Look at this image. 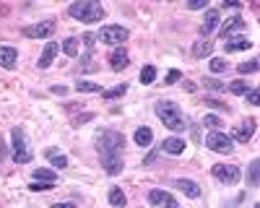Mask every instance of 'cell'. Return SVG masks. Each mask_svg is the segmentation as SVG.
Listing matches in <instances>:
<instances>
[{
	"label": "cell",
	"instance_id": "cell-1",
	"mask_svg": "<svg viewBox=\"0 0 260 208\" xmlns=\"http://www.w3.org/2000/svg\"><path fill=\"white\" fill-rule=\"evenodd\" d=\"M156 117L167 125L169 130H175V133H182V130H187V122H185V117H182V110L177 107L175 101H167V99H161V101H156Z\"/></svg>",
	"mask_w": 260,
	"mask_h": 208
},
{
	"label": "cell",
	"instance_id": "cell-2",
	"mask_svg": "<svg viewBox=\"0 0 260 208\" xmlns=\"http://www.w3.org/2000/svg\"><path fill=\"white\" fill-rule=\"evenodd\" d=\"M68 13L78 21H83V24H96V21L104 18V8L102 3H96V0H78V3H73L68 8Z\"/></svg>",
	"mask_w": 260,
	"mask_h": 208
},
{
	"label": "cell",
	"instance_id": "cell-3",
	"mask_svg": "<svg viewBox=\"0 0 260 208\" xmlns=\"http://www.w3.org/2000/svg\"><path fill=\"white\" fill-rule=\"evenodd\" d=\"M125 149V135L117 130H104L96 135V151L99 156H122Z\"/></svg>",
	"mask_w": 260,
	"mask_h": 208
},
{
	"label": "cell",
	"instance_id": "cell-4",
	"mask_svg": "<svg viewBox=\"0 0 260 208\" xmlns=\"http://www.w3.org/2000/svg\"><path fill=\"white\" fill-rule=\"evenodd\" d=\"M11 138H13V161H16V164H29L34 154H31V149H29V141H26L24 130L13 128Z\"/></svg>",
	"mask_w": 260,
	"mask_h": 208
},
{
	"label": "cell",
	"instance_id": "cell-5",
	"mask_svg": "<svg viewBox=\"0 0 260 208\" xmlns=\"http://www.w3.org/2000/svg\"><path fill=\"white\" fill-rule=\"evenodd\" d=\"M127 37H130V31L125 29V26H115V24H110V26H102L99 29V34H96V39L99 42H104V45H122V42H127Z\"/></svg>",
	"mask_w": 260,
	"mask_h": 208
},
{
	"label": "cell",
	"instance_id": "cell-6",
	"mask_svg": "<svg viewBox=\"0 0 260 208\" xmlns=\"http://www.w3.org/2000/svg\"><path fill=\"white\" fill-rule=\"evenodd\" d=\"M206 146H208L211 151H216V154H232L234 141H232L226 133H221V130H211V133L206 135Z\"/></svg>",
	"mask_w": 260,
	"mask_h": 208
},
{
	"label": "cell",
	"instance_id": "cell-7",
	"mask_svg": "<svg viewBox=\"0 0 260 208\" xmlns=\"http://www.w3.org/2000/svg\"><path fill=\"white\" fill-rule=\"evenodd\" d=\"M213 177L224 182V185H237L240 182V166H232V164H213Z\"/></svg>",
	"mask_w": 260,
	"mask_h": 208
},
{
	"label": "cell",
	"instance_id": "cell-8",
	"mask_svg": "<svg viewBox=\"0 0 260 208\" xmlns=\"http://www.w3.org/2000/svg\"><path fill=\"white\" fill-rule=\"evenodd\" d=\"M21 34L29 37V39H42V37H52L55 34V21H39L34 26H24Z\"/></svg>",
	"mask_w": 260,
	"mask_h": 208
},
{
	"label": "cell",
	"instance_id": "cell-9",
	"mask_svg": "<svg viewBox=\"0 0 260 208\" xmlns=\"http://www.w3.org/2000/svg\"><path fill=\"white\" fill-rule=\"evenodd\" d=\"M57 52H60V45H57V42H47V45H45V50H42V55H39V62H37V68H39V71L50 68Z\"/></svg>",
	"mask_w": 260,
	"mask_h": 208
},
{
	"label": "cell",
	"instance_id": "cell-10",
	"mask_svg": "<svg viewBox=\"0 0 260 208\" xmlns=\"http://www.w3.org/2000/svg\"><path fill=\"white\" fill-rule=\"evenodd\" d=\"M127 65H130L127 52H125L122 47H115V50H112V55H110V68H112L115 73H120V71H125Z\"/></svg>",
	"mask_w": 260,
	"mask_h": 208
},
{
	"label": "cell",
	"instance_id": "cell-11",
	"mask_svg": "<svg viewBox=\"0 0 260 208\" xmlns=\"http://www.w3.org/2000/svg\"><path fill=\"white\" fill-rule=\"evenodd\" d=\"M250 47H252V42L247 37H226V42H224L226 52H242V50H250Z\"/></svg>",
	"mask_w": 260,
	"mask_h": 208
},
{
	"label": "cell",
	"instance_id": "cell-12",
	"mask_svg": "<svg viewBox=\"0 0 260 208\" xmlns=\"http://www.w3.org/2000/svg\"><path fill=\"white\" fill-rule=\"evenodd\" d=\"M247 26V21L242 18V16H232L229 21H224V26H221V37L226 39V37H232L234 31H242Z\"/></svg>",
	"mask_w": 260,
	"mask_h": 208
},
{
	"label": "cell",
	"instance_id": "cell-13",
	"mask_svg": "<svg viewBox=\"0 0 260 208\" xmlns=\"http://www.w3.org/2000/svg\"><path fill=\"white\" fill-rule=\"evenodd\" d=\"M216 26H219V11H216V8H208V11H206V18H203V24H201V34L208 37L211 31H216Z\"/></svg>",
	"mask_w": 260,
	"mask_h": 208
},
{
	"label": "cell",
	"instance_id": "cell-14",
	"mask_svg": "<svg viewBox=\"0 0 260 208\" xmlns=\"http://www.w3.org/2000/svg\"><path fill=\"white\" fill-rule=\"evenodd\" d=\"M185 141L182 138H164V143H161V151L164 154H172V156H180L182 151H185Z\"/></svg>",
	"mask_w": 260,
	"mask_h": 208
},
{
	"label": "cell",
	"instance_id": "cell-15",
	"mask_svg": "<svg viewBox=\"0 0 260 208\" xmlns=\"http://www.w3.org/2000/svg\"><path fill=\"white\" fill-rule=\"evenodd\" d=\"M255 125H257L255 120H242V125L234 130V138H237V141H242V143H247V141L255 135Z\"/></svg>",
	"mask_w": 260,
	"mask_h": 208
},
{
	"label": "cell",
	"instance_id": "cell-16",
	"mask_svg": "<svg viewBox=\"0 0 260 208\" xmlns=\"http://www.w3.org/2000/svg\"><path fill=\"white\" fill-rule=\"evenodd\" d=\"M16 57H18V52L13 47L0 45V65H3L6 71H16Z\"/></svg>",
	"mask_w": 260,
	"mask_h": 208
},
{
	"label": "cell",
	"instance_id": "cell-17",
	"mask_svg": "<svg viewBox=\"0 0 260 208\" xmlns=\"http://www.w3.org/2000/svg\"><path fill=\"white\" fill-rule=\"evenodd\" d=\"M175 187H180L187 198H198V195H201L198 182H192V180H175Z\"/></svg>",
	"mask_w": 260,
	"mask_h": 208
},
{
	"label": "cell",
	"instance_id": "cell-18",
	"mask_svg": "<svg viewBox=\"0 0 260 208\" xmlns=\"http://www.w3.org/2000/svg\"><path fill=\"white\" fill-rule=\"evenodd\" d=\"M211 52H213V42H208V39H201V42L192 45V55L195 57H208Z\"/></svg>",
	"mask_w": 260,
	"mask_h": 208
},
{
	"label": "cell",
	"instance_id": "cell-19",
	"mask_svg": "<svg viewBox=\"0 0 260 208\" xmlns=\"http://www.w3.org/2000/svg\"><path fill=\"white\" fill-rule=\"evenodd\" d=\"M47 159H50L52 166H57V169H65V166H68V156L60 154L57 149H47Z\"/></svg>",
	"mask_w": 260,
	"mask_h": 208
},
{
	"label": "cell",
	"instance_id": "cell-20",
	"mask_svg": "<svg viewBox=\"0 0 260 208\" xmlns=\"http://www.w3.org/2000/svg\"><path fill=\"white\" fill-rule=\"evenodd\" d=\"M226 91H232V94H240V96H242V94H247V91H250V83H247V81H242V78L229 81V83H226Z\"/></svg>",
	"mask_w": 260,
	"mask_h": 208
},
{
	"label": "cell",
	"instance_id": "cell-21",
	"mask_svg": "<svg viewBox=\"0 0 260 208\" xmlns=\"http://www.w3.org/2000/svg\"><path fill=\"white\" fill-rule=\"evenodd\" d=\"M125 91H127V83H117V86H112V89H102L99 94H102L104 99H120Z\"/></svg>",
	"mask_w": 260,
	"mask_h": 208
},
{
	"label": "cell",
	"instance_id": "cell-22",
	"mask_svg": "<svg viewBox=\"0 0 260 208\" xmlns=\"http://www.w3.org/2000/svg\"><path fill=\"white\" fill-rule=\"evenodd\" d=\"M133 141H136L138 146H151V141H154V133H151V128H138L136 135H133Z\"/></svg>",
	"mask_w": 260,
	"mask_h": 208
},
{
	"label": "cell",
	"instance_id": "cell-23",
	"mask_svg": "<svg viewBox=\"0 0 260 208\" xmlns=\"http://www.w3.org/2000/svg\"><path fill=\"white\" fill-rule=\"evenodd\" d=\"M62 52L68 55V57H76V55H78V39H76V37L62 39Z\"/></svg>",
	"mask_w": 260,
	"mask_h": 208
},
{
	"label": "cell",
	"instance_id": "cell-24",
	"mask_svg": "<svg viewBox=\"0 0 260 208\" xmlns=\"http://www.w3.org/2000/svg\"><path fill=\"white\" fill-rule=\"evenodd\" d=\"M76 91H81V94H91V91H102V86L99 83H91V81H76Z\"/></svg>",
	"mask_w": 260,
	"mask_h": 208
},
{
	"label": "cell",
	"instance_id": "cell-25",
	"mask_svg": "<svg viewBox=\"0 0 260 208\" xmlns=\"http://www.w3.org/2000/svg\"><path fill=\"white\" fill-rule=\"evenodd\" d=\"M34 180H39V182H57V175L52 169H34Z\"/></svg>",
	"mask_w": 260,
	"mask_h": 208
},
{
	"label": "cell",
	"instance_id": "cell-26",
	"mask_svg": "<svg viewBox=\"0 0 260 208\" xmlns=\"http://www.w3.org/2000/svg\"><path fill=\"white\" fill-rule=\"evenodd\" d=\"M110 203H112V205H125V203H127L122 187H112V190H110Z\"/></svg>",
	"mask_w": 260,
	"mask_h": 208
},
{
	"label": "cell",
	"instance_id": "cell-27",
	"mask_svg": "<svg viewBox=\"0 0 260 208\" xmlns=\"http://www.w3.org/2000/svg\"><path fill=\"white\" fill-rule=\"evenodd\" d=\"M167 198H169L167 190H151V193H148V203H151V205H161Z\"/></svg>",
	"mask_w": 260,
	"mask_h": 208
},
{
	"label": "cell",
	"instance_id": "cell-28",
	"mask_svg": "<svg viewBox=\"0 0 260 208\" xmlns=\"http://www.w3.org/2000/svg\"><path fill=\"white\" fill-rule=\"evenodd\" d=\"M156 81V68L154 65H146L141 71V83H154Z\"/></svg>",
	"mask_w": 260,
	"mask_h": 208
},
{
	"label": "cell",
	"instance_id": "cell-29",
	"mask_svg": "<svg viewBox=\"0 0 260 208\" xmlns=\"http://www.w3.org/2000/svg\"><path fill=\"white\" fill-rule=\"evenodd\" d=\"M203 125H206V128H211V130H221V117H216V115H206L203 117Z\"/></svg>",
	"mask_w": 260,
	"mask_h": 208
},
{
	"label": "cell",
	"instance_id": "cell-30",
	"mask_svg": "<svg viewBox=\"0 0 260 208\" xmlns=\"http://www.w3.org/2000/svg\"><path fill=\"white\" fill-rule=\"evenodd\" d=\"M208 65H211L213 73H224V71H226V60H224V57H211Z\"/></svg>",
	"mask_w": 260,
	"mask_h": 208
},
{
	"label": "cell",
	"instance_id": "cell-31",
	"mask_svg": "<svg viewBox=\"0 0 260 208\" xmlns=\"http://www.w3.org/2000/svg\"><path fill=\"white\" fill-rule=\"evenodd\" d=\"M206 86H208L211 91H226V83L219 81V78H206Z\"/></svg>",
	"mask_w": 260,
	"mask_h": 208
},
{
	"label": "cell",
	"instance_id": "cell-32",
	"mask_svg": "<svg viewBox=\"0 0 260 208\" xmlns=\"http://www.w3.org/2000/svg\"><path fill=\"white\" fill-rule=\"evenodd\" d=\"M52 185H55V182H39V180H31L29 187H31L34 193H45V190H52Z\"/></svg>",
	"mask_w": 260,
	"mask_h": 208
},
{
	"label": "cell",
	"instance_id": "cell-33",
	"mask_svg": "<svg viewBox=\"0 0 260 208\" xmlns=\"http://www.w3.org/2000/svg\"><path fill=\"white\" fill-rule=\"evenodd\" d=\"M257 60H247V62H242V65H240V73L242 76H247V73H257Z\"/></svg>",
	"mask_w": 260,
	"mask_h": 208
},
{
	"label": "cell",
	"instance_id": "cell-34",
	"mask_svg": "<svg viewBox=\"0 0 260 208\" xmlns=\"http://www.w3.org/2000/svg\"><path fill=\"white\" fill-rule=\"evenodd\" d=\"M247 182H250V187H257V159H252V164H250V175H247Z\"/></svg>",
	"mask_w": 260,
	"mask_h": 208
},
{
	"label": "cell",
	"instance_id": "cell-35",
	"mask_svg": "<svg viewBox=\"0 0 260 208\" xmlns=\"http://www.w3.org/2000/svg\"><path fill=\"white\" fill-rule=\"evenodd\" d=\"M203 104H208V107H213V110H221V112L229 110V104H224V101H219V99H211V96H206Z\"/></svg>",
	"mask_w": 260,
	"mask_h": 208
},
{
	"label": "cell",
	"instance_id": "cell-36",
	"mask_svg": "<svg viewBox=\"0 0 260 208\" xmlns=\"http://www.w3.org/2000/svg\"><path fill=\"white\" fill-rule=\"evenodd\" d=\"M190 11H201V8H208V0H190L187 3Z\"/></svg>",
	"mask_w": 260,
	"mask_h": 208
},
{
	"label": "cell",
	"instance_id": "cell-37",
	"mask_svg": "<svg viewBox=\"0 0 260 208\" xmlns=\"http://www.w3.org/2000/svg\"><path fill=\"white\" fill-rule=\"evenodd\" d=\"M180 78H182V73H180V71H169V73H167V78H164V83L169 86V83H175V81H180Z\"/></svg>",
	"mask_w": 260,
	"mask_h": 208
},
{
	"label": "cell",
	"instance_id": "cell-38",
	"mask_svg": "<svg viewBox=\"0 0 260 208\" xmlns=\"http://www.w3.org/2000/svg\"><path fill=\"white\" fill-rule=\"evenodd\" d=\"M245 96H247V104H257V101H260V91H257V89H250Z\"/></svg>",
	"mask_w": 260,
	"mask_h": 208
},
{
	"label": "cell",
	"instance_id": "cell-39",
	"mask_svg": "<svg viewBox=\"0 0 260 208\" xmlns=\"http://www.w3.org/2000/svg\"><path fill=\"white\" fill-rule=\"evenodd\" d=\"M94 39H96L94 34H83V45H86V47L91 50V47H94Z\"/></svg>",
	"mask_w": 260,
	"mask_h": 208
},
{
	"label": "cell",
	"instance_id": "cell-40",
	"mask_svg": "<svg viewBox=\"0 0 260 208\" xmlns=\"http://www.w3.org/2000/svg\"><path fill=\"white\" fill-rule=\"evenodd\" d=\"M161 208H180V205H177V200H175V198L169 195V198H167V200L161 203Z\"/></svg>",
	"mask_w": 260,
	"mask_h": 208
},
{
	"label": "cell",
	"instance_id": "cell-41",
	"mask_svg": "<svg viewBox=\"0 0 260 208\" xmlns=\"http://www.w3.org/2000/svg\"><path fill=\"white\" fill-rule=\"evenodd\" d=\"M8 156V146L3 143V138H0V164H3V159Z\"/></svg>",
	"mask_w": 260,
	"mask_h": 208
},
{
	"label": "cell",
	"instance_id": "cell-42",
	"mask_svg": "<svg viewBox=\"0 0 260 208\" xmlns=\"http://www.w3.org/2000/svg\"><path fill=\"white\" fill-rule=\"evenodd\" d=\"M89 120H94V115H81V117H76V125H83V122H89Z\"/></svg>",
	"mask_w": 260,
	"mask_h": 208
},
{
	"label": "cell",
	"instance_id": "cell-43",
	"mask_svg": "<svg viewBox=\"0 0 260 208\" xmlns=\"http://www.w3.org/2000/svg\"><path fill=\"white\" fill-rule=\"evenodd\" d=\"M52 208H76V203H55Z\"/></svg>",
	"mask_w": 260,
	"mask_h": 208
},
{
	"label": "cell",
	"instance_id": "cell-44",
	"mask_svg": "<svg viewBox=\"0 0 260 208\" xmlns=\"http://www.w3.org/2000/svg\"><path fill=\"white\" fill-rule=\"evenodd\" d=\"M50 91H52V94H65V91H68V89H65V86H52Z\"/></svg>",
	"mask_w": 260,
	"mask_h": 208
},
{
	"label": "cell",
	"instance_id": "cell-45",
	"mask_svg": "<svg viewBox=\"0 0 260 208\" xmlns=\"http://www.w3.org/2000/svg\"><path fill=\"white\" fill-rule=\"evenodd\" d=\"M182 89H185V91H195V83H190V81H185V83H182Z\"/></svg>",
	"mask_w": 260,
	"mask_h": 208
}]
</instances>
